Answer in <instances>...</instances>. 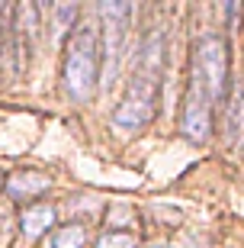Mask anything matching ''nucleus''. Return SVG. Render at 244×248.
<instances>
[{"mask_svg": "<svg viewBox=\"0 0 244 248\" xmlns=\"http://www.w3.org/2000/svg\"><path fill=\"white\" fill-rule=\"evenodd\" d=\"M161 64H164V36L161 29H154L142 46L135 74L129 81V91L122 103L113 113V129L119 132H135L154 116V103H158V84H161Z\"/></svg>", "mask_w": 244, "mask_h": 248, "instance_id": "1", "label": "nucleus"}, {"mask_svg": "<svg viewBox=\"0 0 244 248\" xmlns=\"http://www.w3.org/2000/svg\"><path fill=\"white\" fill-rule=\"evenodd\" d=\"M100 36L93 23H81L68 39L64 48V91L77 103L90 100L93 87H97V64H100Z\"/></svg>", "mask_w": 244, "mask_h": 248, "instance_id": "2", "label": "nucleus"}, {"mask_svg": "<svg viewBox=\"0 0 244 248\" xmlns=\"http://www.w3.org/2000/svg\"><path fill=\"white\" fill-rule=\"evenodd\" d=\"M129 3H100V19H103V87H113L119 81V64H122V48H126L129 32Z\"/></svg>", "mask_w": 244, "mask_h": 248, "instance_id": "3", "label": "nucleus"}, {"mask_svg": "<svg viewBox=\"0 0 244 248\" xmlns=\"http://www.w3.org/2000/svg\"><path fill=\"white\" fill-rule=\"evenodd\" d=\"M193 81L202 84L206 93L212 97V103H218L225 97L228 84V46L222 36H202L196 42V71Z\"/></svg>", "mask_w": 244, "mask_h": 248, "instance_id": "4", "label": "nucleus"}, {"mask_svg": "<svg viewBox=\"0 0 244 248\" xmlns=\"http://www.w3.org/2000/svg\"><path fill=\"white\" fill-rule=\"evenodd\" d=\"M212 129V97L206 93L202 84L193 81L187 103H183V136L193 142H206Z\"/></svg>", "mask_w": 244, "mask_h": 248, "instance_id": "5", "label": "nucleus"}, {"mask_svg": "<svg viewBox=\"0 0 244 248\" xmlns=\"http://www.w3.org/2000/svg\"><path fill=\"white\" fill-rule=\"evenodd\" d=\"M48 181L42 171H16V174L7 181V193L13 200H29V197H39L42 190H48Z\"/></svg>", "mask_w": 244, "mask_h": 248, "instance_id": "6", "label": "nucleus"}, {"mask_svg": "<svg viewBox=\"0 0 244 248\" xmlns=\"http://www.w3.org/2000/svg\"><path fill=\"white\" fill-rule=\"evenodd\" d=\"M52 222H55L52 206H29V210L19 213V226H23V232H26V239H39Z\"/></svg>", "mask_w": 244, "mask_h": 248, "instance_id": "7", "label": "nucleus"}, {"mask_svg": "<svg viewBox=\"0 0 244 248\" xmlns=\"http://www.w3.org/2000/svg\"><path fill=\"white\" fill-rule=\"evenodd\" d=\"M87 245V232L81 226H64L52 235V248H84Z\"/></svg>", "mask_w": 244, "mask_h": 248, "instance_id": "8", "label": "nucleus"}, {"mask_svg": "<svg viewBox=\"0 0 244 248\" xmlns=\"http://www.w3.org/2000/svg\"><path fill=\"white\" fill-rule=\"evenodd\" d=\"M228 129H231V139H238L244 132V93L238 91L235 103L228 107Z\"/></svg>", "mask_w": 244, "mask_h": 248, "instance_id": "9", "label": "nucleus"}, {"mask_svg": "<svg viewBox=\"0 0 244 248\" xmlns=\"http://www.w3.org/2000/svg\"><path fill=\"white\" fill-rule=\"evenodd\" d=\"M97 248H138V239L132 232H106L97 242Z\"/></svg>", "mask_w": 244, "mask_h": 248, "instance_id": "10", "label": "nucleus"}, {"mask_svg": "<svg viewBox=\"0 0 244 248\" xmlns=\"http://www.w3.org/2000/svg\"><path fill=\"white\" fill-rule=\"evenodd\" d=\"M74 13H77V7H55V36H61L64 29H68V19H74Z\"/></svg>", "mask_w": 244, "mask_h": 248, "instance_id": "11", "label": "nucleus"}, {"mask_svg": "<svg viewBox=\"0 0 244 248\" xmlns=\"http://www.w3.org/2000/svg\"><path fill=\"white\" fill-rule=\"evenodd\" d=\"M151 248H171V245H151Z\"/></svg>", "mask_w": 244, "mask_h": 248, "instance_id": "12", "label": "nucleus"}, {"mask_svg": "<svg viewBox=\"0 0 244 248\" xmlns=\"http://www.w3.org/2000/svg\"><path fill=\"white\" fill-rule=\"evenodd\" d=\"M0 184H3V177H0Z\"/></svg>", "mask_w": 244, "mask_h": 248, "instance_id": "13", "label": "nucleus"}]
</instances>
